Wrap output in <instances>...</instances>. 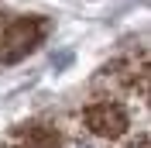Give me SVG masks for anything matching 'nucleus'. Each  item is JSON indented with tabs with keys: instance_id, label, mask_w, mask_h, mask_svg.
<instances>
[{
	"instance_id": "2",
	"label": "nucleus",
	"mask_w": 151,
	"mask_h": 148,
	"mask_svg": "<svg viewBox=\"0 0 151 148\" xmlns=\"http://www.w3.org/2000/svg\"><path fill=\"white\" fill-rule=\"evenodd\" d=\"M86 128L100 134V138H120L124 131H127V110H124L120 103H93V107H86Z\"/></svg>"
},
{
	"instance_id": "3",
	"label": "nucleus",
	"mask_w": 151,
	"mask_h": 148,
	"mask_svg": "<svg viewBox=\"0 0 151 148\" xmlns=\"http://www.w3.org/2000/svg\"><path fill=\"white\" fill-rule=\"evenodd\" d=\"M134 148H148V145H144V141H137V145H134Z\"/></svg>"
},
{
	"instance_id": "4",
	"label": "nucleus",
	"mask_w": 151,
	"mask_h": 148,
	"mask_svg": "<svg viewBox=\"0 0 151 148\" xmlns=\"http://www.w3.org/2000/svg\"><path fill=\"white\" fill-rule=\"evenodd\" d=\"M76 148H89V145H76Z\"/></svg>"
},
{
	"instance_id": "1",
	"label": "nucleus",
	"mask_w": 151,
	"mask_h": 148,
	"mask_svg": "<svg viewBox=\"0 0 151 148\" xmlns=\"http://www.w3.org/2000/svg\"><path fill=\"white\" fill-rule=\"evenodd\" d=\"M41 31H45V21H38V17L14 21L0 35V62L10 65V62H21L24 55H31L38 48V41H41Z\"/></svg>"
}]
</instances>
